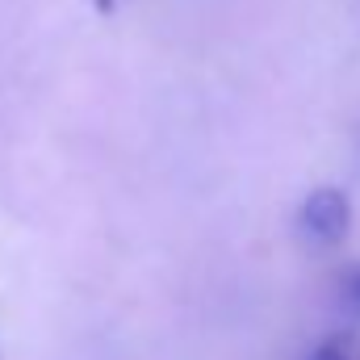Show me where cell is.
Masks as SVG:
<instances>
[{
	"mask_svg": "<svg viewBox=\"0 0 360 360\" xmlns=\"http://www.w3.org/2000/svg\"><path fill=\"white\" fill-rule=\"evenodd\" d=\"M297 226L310 243H323V248H335L348 239L352 231V201L344 188L335 184H319L306 193L302 210H297Z\"/></svg>",
	"mask_w": 360,
	"mask_h": 360,
	"instance_id": "obj_1",
	"label": "cell"
},
{
	"mask_svg": "<svg viewBox=\"0 0 360 360\" xmlns=\"http://www.w3.org/2000/svg\"><path fill=\"white\" fill-rule=\"evenodd\" d=\"M310 360H360V335H352V331H335V335H327V340L314 348Z\"/></svg>",
	"mask_w": 360,
	"mask_h": 360,
	"instance_id": "obj_2",
	"label": "cell"
},
{
	"mask_svg": "<svg viewBox=\"0 0 360 360\" xmlns=\"http://www.w3.org/2000/svg\"><path fill=\"white\" fill-rule=\"evenodd\" d=\"M352 302H356V306H360V269L352 272Z\"/></svg>",
	"mask_w": 360,
	"mask_h": 360,
	"instance_id": "obj_3",
	"label": "cell"
},
{
	"mask_svg": "<svg viewBox=\"0 0 360 360\" xmlns=\"http://www.w3.org/2000/svg\"><path fill=\"white\" fill-rule=\"evenodd\" d=\"M96 4H101V13H109V0H96Z\"/></svg>",
	"mask_w": 360,
	"mask_h": 360,
	"instance_id": "obj_4",
	"label": "cell"
}]
</instances>
